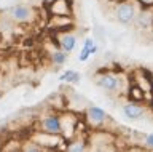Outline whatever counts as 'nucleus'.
I'll use <instances>...</instances> for the list:
<instances>
[{
	"mask_svg": "<svg viewBox=\"0 0 153 152\" xmlns=\"http://www.w3.org/2000/svg\"><path fill=\"white\" fill-rule=\"evenodd\" d=\"M115 19H117L120 24H131L134 21V18L137 15V7L136 3L132 2V0H123V2H120L117 7H115Z\"/></svg>",
	"mask_w": 153,
	"mask_h": 152,
	"instance_id": "1",
	"label": "nucleus"
},
{
	"mask_svg": "<svg viewBox=\"0 0 153 152\" xmlns=\"http://www.w3.org/2000/svg\"><path fill=\"white\" fill-rule=\"evenodd\" d=\"M8 16L13 22L24 24V22H30L33 18H35V13H33L32 7L24 5V3H18V5H13L11 8H10Z\"/></svg>",
	"mask_w": 153,
	"mask_h": 152,
	"instance_id": "2",
	"label": "nucleus"
},
{
	"mask_svg": "<svg viewBox=\"0 0 153 152\" xmlns=\"http://www.w3.org/2000/svg\"><path fill=\"white\" fill-rule=\"evenodd\" d=\"M40 131L48 135H61V115L59 114H48L43 118H40Z\"/></svg>",
	"mask_w": 153,
	"mask_h": 152,
	"instance_id": "3",
	"label": "nucleus"
},
{
	"mask_svg": "<svg viewBox=\"0 0 153 152\" xmlns=\"http://www.w3.org/2000/svg\"><path fill=\"white\" fill-rule=\"evenodd\" d=\"M96 83L105 91H118L120 90V77L112 72H104L96 77Z\"/></svg>",
	"mask_w": 153,
	"mask_h": 152,
	"instance_id": "4",
	"label": "nucleus"
},
{
	"mask_svg": "<svg viewBox=\"0 0 153 152\" xmlns=\"http://www.w3.org/2000/svg\"><path fill=\"white\" fill-rule=\"evenodd\" d=\"M86 120H88L91 125L99 127L107 120V114H105V111L100 109L99 106H89L86 109Z\"/></svg>",
	"mask_w": 153,
	"mask_h": 152,
	"instance_id": "5",
	"label": "nucleus"
},
{
	"mask_svg": "<svg viewBox=\"0 0 153 152\" xmlns=\"http://www.w3.org/2000/svg\"><path fill=\"white\" fill-rule=\"evenodd\" d=\"M121 111L124 114V117L129 118V120H139V118H142L143 114H145V109L142 106H139V104H136V103H132V101L123 104Z\"/></svg>",
	"mask_w": 153,
	"mask_h": 152,
	"instance_id": "6",
	"label": "nucleus"
},
{
	"mask_svg": "<svg viewBox=\"0 0 153 152\" xmlns=\"http://www.w3.org/2000/svg\"><path fill=\"white\" fill-rule=\"evenodd\" d=\"M132 22L139 27V29H150L153 26V11L150 8H143L140 13L136 15Z\"/></svg>",
	"mask_w": 153,
	"mask_h": 152,
	"instance_id": "7",
	"label": "nucleus"
},
{
	"mask_svg": "<svg viewBox=\"0 0 153 152\" xmlns=\"http://www.w3.org/2000/svg\"><path fill=\"white\" fill-rule=\"evenodd\" d=\"M48 5L51 10V16H70L69 0H53Z\"/></svg>",
	"mask_w": 153,
	"mask_h": 152,
	"instance_id": "8",
	"label": "nucleus"
},
{
	"mask_svg": "<svg viewBox=\"0 0 153 152\" xmlns=\"http://www.w3.org/2000/svg\"><path fill=\"white\" fill-rule=\"evenodd\" d=\"M75 45H76V37L74 34H70V32H62L59 35V46L67 55L75 50Z\"/></svg>",
	"mask_w": 153,
	"mask_h": 152,
	"instance_id": "9",
	"label": "nucleus"
},
{
	"mask_svg": "<svg viewBox=\"0 0 153 152\" xmlns=\"http://www.w3.org/2000/svg\"><path fill=\"white\" fill-rule=\"evenodd\" d=\"M80 79H81L80 74L76 72V70H72V69L65 70V72L61 74V77H59L61 82H67V83H78Z\"/></svg>",
	"mask_w": 153,
	"mask_h": 152,
	"instance_id": "10",
	"label": "nucleus"
},
{
	"mask_svg": "<svg viewBox=\"0 0 153 152\" xmlns=\"http://www.w3.org/2000/svg\"><path fill=\"white\" fill-rule=\"evenodd\" d=\"M96 51H97V46H96V43L93 46H83V48L80 50V55H78V59L81 61V63H85V61H88V58L91 55H94Z\"/></svg>",
	"mask_w": 153,
	"mask_h": 152,
	"instance_id": "11",
	"label": "nucleus"
},
{
	"mask_svg": "<svg viewBox=\"0 0 153 152\" xmlns=\"http://www.w3.org/2000/svg\"><path fill=\"white\" fill-rule=\"evenodd\" d=\"M51 61L54 64H57V66H62L67 61V53L62 51V50H54L51 53Z\"/></svg>",
	"mask_w": 153,
	"mask_h": 152,
	"instance_id": "12",
	"label": "nucleus"
},
{
	"mask_svg": "<svg viewBox=\"0 0 153 152\" xmlns=\"http://www.w3.org/2000/svg\"><path fill=\"white\" fill-rule=\"evenodd\" d=\"M85 149H86V144L83 141H75L67 146V152H85Z\"/></svg>",
	"mask_w": 153,
	"mask_h": 152,
	"instance_id": "13",
	"label": "nucleus"
},
{
	"mask_svg": "<svg viewBox=\"0 0 153 152\" xmlns=\"http://www.w3.org/2000/svg\"><path fill=\"white\" fill-rule=\"evenodd\" d=\"M129 91H131V93H129V98H131L132 103L139 101V99H143V91H142L140 87H131Z\"/></svg>",
	"mask_w": 153,
	"mask_h": 152,
	"instance_id": "14",
	"label": "nucleus"
},
{
	"mask_svg": "<svg viewBox=\"0 0 153 152\" xmlns=\"http://www.w3.org/2000/svg\"><path fill=\"white\" fill-rule=\"evenodd\" d=\"M22 152H43V149H42V146L35 144V142H29V144H26Z\"/></svg>",
	"mask_w": 153,
	"mask_h": 152,
	"instance_id": "15",
	"label": "nucleus"
},
{
	"mask_svg": "<svg viewBox=\"0 0 153 152\" xmlns=\"http://www.w3.org/2000/svg\"><path fill=\"white\" fill-rule=\"evenodd\" d=\"M145 146L150 147V149H153V133H150V135L145 136Z\"/></svg>",
	"mask_w": 153,
	"mask_h": 152,
	"instance_id": "16",
	"label": "nucleus"
},
{
	"mask_svg": "<svg viewBox=\"0 0 153 152\" xmlns=\"http://www.w3.org/2000/svg\"><path fill=\"white\" fill-rule=\"evenodd\" d=\"M143 8H153V0H137Z\"/></svg>",
	"mask_w": 153,
	"mask_h": 152,
	"instance_id": "17",
	"label": "nucleus"
},
{
	"mask_svg": "<svg viewBox=\"0 0 153 152\" xmlns=\"http://www.w3.org/2000/svg\"><path fill=\"white\" fill-rule=\"evenodd\" d=\"M96 152H105V149H104V147H100V149H97Z\"/></svg>",
	"mask_w": 153,
	"mask_h": 152,
	"instance_id": "18",
	"label": "nucleus"
},
{
	"mask_svg": "<svg viewBox=\"0 0 153 152\" xmlns=\"http://www.w3.org/2000/svg\"><path fill=\"white\" fill-rule=\"evenodd\" d=\"M43 2H45V3H51L53 0H43Z\"/></svg>",
	"mask_w": 153,
	"mask_h": 152,
	"instance_id": "19",
	"label": "nucleus"
}]
</instances>
